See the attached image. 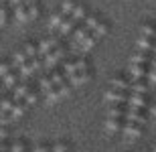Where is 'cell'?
Here are the masks:
<instances>
[{
	"instance_id": "f5cc1de1",
	"label": "cell",
	"mask_w": 156,
	"mask_h": 152,
	"mask_svg": "<svg viewBox=\"0 0 156 152\" xmlns=\"http://www.w3.org/2000/svg\"><path fill=\"white\" fill-rule=\"evenodd\" d=\"M24 2H27V4H30V2H37V0H24Z\"/></svg>"
},
{
	"instance_id": "7402d4cb",
	"label": "cell",
	"mask_w": 156,
	"mask_h": 152,
	"mask_svg": "<svg viewBox=\"0 0 156 152\" xmlns=\"http://www.w3.org/2000/svg\"><path fill=\"white\" fill-rule=\"evenodd\" d=\"M39 87H41V91H43V95H45L47 91H51V89L55 87V83H53L51 77H41L39 79Z\"/></svg>"
},
{
	"instance_id": "b9f144b4",
	"label": "cell",
	"mask_w": 156,
	"mask_h": 152,
	"mask_svg": "<svg viewBox=\"0 0 156 152\" xmlns=\"http://www.w3.org/2000/svg\"><path fill=\"white\" fill-rule=\"evenodd\" d=\"M148 83H150V87H156V69L154 67L148 71Z\"/></svg>"
},
{
	"instance_id": "7dc6e473",
	"label": "cell",
	"mask_w": 156,
	"mask_h": 152,
	"mask_svg": "<svg viewBox=\"0 0 156 152\" xmlns=\"http://www.w3.org/2000/svg\"><path fill=\"white\" fill-rule=\"evenodd\" d=\"M150 116L156 120V105H152V108H150Z\"/></svg>"
},
{
	"instance_id": "4fadbf2b",
	"label": "cell",
	"mask_w": 156,
	"mask_h": 152,
	"mask_svg": "<svg viewBox=\"0 0 156 152\" xmlns=\"http://www.w3.org/2000/svg\"><path fill=\"white\" fill-rule=\"evenodd\" d=\"M0 81H2L4 89H14V85L18 83V77H16V73H14V69L8 71V73H6V75L2 77V79H0Z\"/></svg>"
},
{
	"instance_id": "83f0119b",
	"label": "cell",
	"mask_w": 156,
	"mask_h": 152,
	"mask_svg": "<svg viewBox=\"0 0 156 152\" xmlns=\"http://www.w3.org/2000/svg\"><path fill=\"white\" fill-rule=\"evenodd\" d=\"M140 35L156 39V27H152V24H142V27H140Z\"/></svg>"
},
{
	"instance_id": "ba28073f",
	"label": "cell",
	"mask_w": 156,
	"mask_h": 152,
	"mask_svg": "<svg viewBox=\"0 0 156 152\" xmlns=\"http://www.w3.org/2000/svg\"><path fill=\"white\" fill-rule=\"evenodd\" d=\"M124 120H134V122H138V124H144L146 122V118L140 114L138 108H126V111H124Z\"/></svg>"
},
{
	"instance_id": "ee69618b",
	"label": "cell",
	"mask_w": 156,
	"mask_h": 152,
	"mask_svg": "<svg viewBox=\"0 0 156 152\" xmlns=\"http://www.w3.org/2000/svg\"><path fill=\"white\" fill-rule=\"evenodd\" d=\"M24 148H27L24 142H16V144H12V146H10V150H24Z\"/></svg>"
},
{
	"instance_id": "d4e9b609",
	"label": "cell",
	"mask_w": 156,
	"mask_h": 152,
	"mask_svg": "<svg viewBox=\"0 0 156 152\" xmlns=\"http://www.w3.org/2000/svg\"><path fill=\"white\" fill-rule=\"evenodd\" d=\"M85 16H87V12H85V6H81V4H77V6H75V10L71 12V18H75L77 23H79V20H83Z\"/></svg>"
},
{
	"instance_id": "44dd1931",
	"label": "cell",
	"mask_w": 156,
	"mask_h": 152,
	"mask_svg": "<svg viewBox=\"0 0 156 152\" xmlns=\"http://www.w3.org/2000/svg\"><path fill=\"white\" fill-rule=\"evenodd\" d=\"M67 18V14H65L63 10H59V12H55L51 16V29H59L61 24H63V20Z\"/></svg>"
},
{
	"instance_id": "5b68a950",
	"label": "cell",
	"mask_w": 156,
	"mask_h": 152,
	"mask_svg": "<svg viewBox=\"0 0 156 152\" xmlns=\"http://www.w3.org/2000/svg\"><path fill=\"white\" fill-rule=\"evenodd\" d=\"M14 18H16V23H27V20H30L29 18V4H27V2H20V4L14 6Z\"/></svg>"
},
{
	"instance_id": "603a6c76",
	"label": "cell",
	"mask_w": 156,
	"mask_h": 152,
	"mask_svg": "<svg viewBox=\"0 0 156 152\" xmlns=\"http://www.w3.org/2000/svg\"><path fill=\"white\" fill-rule=\"evenodd\" d=\"M27 59H29V57H27V53H24V49H23V51H18L16 55L12 57V69L16 71L18 67H20V65H23L24 61H27Z\"/></svg>"
},
{
	"instance_id": "e575fe53",
	"label": "cell",
	"mask_w": 156,
	"mask_h": 152,
	"mask_svg": "<svg viewBox=\"0 0 156 152\" xmlns=\"http://www.w3.org/2000/svg\"><path fill=\"white\" fill-rule=\"evenodd\" d=\"M24 100H27V104H29V105H33L37 100H39V91H37V89H29L27 95H24Z\"/></svg>"
},
{
	"instance_id": "277c9868",
	"label": "cell",
	"mask_w": 156,
	"mask_h": 152,
	"mask_svg": "<svg viewBox=\"0 0 156 152\" xmlns=\"http://www.w3.org/2000/svg\"><path fill=\"white\" fill-rule=\"evenodd\" d=\"M124 134L130 136V138H134V136H140V132H142V124L134 122V120H126V124H124Z\"/></svg>"
},
{
	"instance_id": "cb8c5ba5",
	"label": "cell",
	"mask_w": 156,
	"mask_h": 152,
	"mask_svg": "<svg viewBox=\"0 0 156 152\" xmlns=\"http://www.w3.org/2000/svg\"><path fill=\"white\" fill-rule=\"evenodd\" d=\"M45 100H47V104H49V105H53L55 101H59V100H61V94H59L57 85H55V87H53L51 91H47V94H45Z\"/></svg>"
},
{
	"instance_id": "f6af8a7d",
	"label": "cell",
	"mask_w": 156,
	"mask_h": 152,
	"mask_svg": "<svg viewBox=\"0 0 156 152\" xmlns=\"http://www.w3.org/2000/svg\"><path fill=\"white\" fill-rule=\"evenodd\" d=\"M6 136H8V126H2V124H0V140L6 138Z\"/></svg>"
},
{
	"instance_id": "836d02e7",
	"label": "cell",
	"mask_w": 156,
	"mask_h": 152,
	"mask_svg": "<svg viewBox=\"0 0 156 152\" xmlns=\"http://www.w3.org/2000/svg\"><path fill=\"white\" fill-rule=\"evenodd\" d=\"M75 71H77V67H75V61H65V65H63V73H65V75L69 77V75H73Z\"/></svg>"
},
{
	"instance_id": "681fc988",
	"label": "cell",
	"mask_w": 156,
	"mask_h": 152,
	"mask_svg": "<svg viewBox=\"0 0 156 152\" xmlns=\"http://www.w3.org/2000/svg\"><path fill=\"white\" fill-rule=\"evenodd\" d=\"M20 2H24V0H10V4H12V6H16V4H20Z\"/></svg>"
},
{
	"instance_id": "f1b7e54d",
	"label": "cell",
	"mask_w": 156,
	"mask_h": 152,
	"mask_svg": "<svg viewBox=\"0 0 156 152\" xmlns=\"http://www.w3.org/2000/svg\"><path fill=\"white\" fill-rule=\"evenodd\" d=\"M75 0H63V4H61V10L67 14V16H71V12L75 10Z\"/></svg>"
},
{
	"instance_id": "9c48e42d",
	"label": "cell",
	"mask_w": 156,
	"mask_h": 152,
	"mask_svg": "<svg viewBox=\"0 0 156 152\" xmlns=\"http://www.w3.org/2000/svg\"><path fill=\"white\" fill-rule=\"evenodd\" d=\"M57 43H59L57 39H47V41H41V43H39V47H37V51H39L41 57H45L47 53H51L53 49L57 47Z\"/></svg>"
},
{
	"instance_id": "52a82bcc",
	"label": "cell",
	"mask_w": 156,
	"mask_h": 152,
	"mask_svg": "<svg viewBox=\"0 0 156 152\" xmlns=\"http://www.w3.org/2000/svg\"><path fill=\"white\" fill-rule=\"evenodd\" d=\"M130 75L134 79H144L148 77V69L144 67V63H130Z\"/></svg>"
},
{
	"instance_id": "5bb4252c",
	"label": "cell",
	"mask_w": 156,
	"mask_h": 152,
	"mask_svg": "<svg viewBox=\"0 0 156 152\" xmlns=\"http://www.w3.org/2000/svg\"><path fill=\"white\" fill-rule=\"evenodd\" d=\"M122 120H124V118H108V120H105V130L112 132V134L118 132V130H122V128H124Z\"/></svg>"
},
{
	"instance_id": "f907efd6",
	"label": "cell",
	"mask_w": 156,
	"mask_h": 152,
	"mask_svg": "<svg viewBox=\"0 0 156 152\" xmlns=\"http://www.w3.org/2000/svg\"><path fill=\"white\" fill-rule=\"evenodd\" d=\"M150 65H152V67L156 69V57H154V59H150Z\"/></svg>"
},
{
	"instance_id": "30bf717a",
	"label": "cell",
	"mask_w": 156,
	"mask_h": 152,
	"mask_svg": "<svg viewBox=\"0 0 156 152\" xmlns=\"http://www.w3.org/2000/svg\"><path fill=\"white\" fill-rule=\"evenodd\" d=\"M33 73H35V67H33V63H30V59H27V61L18 67V77H20V81H27Z\"/></svg>"
},
{
	"instance_id": "60d3db41",
	"label": "cell",
	"mask_w": 156,
	"mask_h": 152,
	"mask_svg": "<svg viewBox=\"0 0 156 152\" xmlns=\"http://www.w3.org/2000/svg\"><path fill=\"white\" fill-rule=\"evenodd\" d=\"M6 18H8V12H6V6L0 4V29L6 24Z\"/></svg>"
},
{
	"instance_id": "4dcf8cb0",
	"label": "cell",
	"mask_w": 156,
	"mask_h": 152,
	"mask_svg": "<svg viewBox=\"0 0 156 152\" xmlns=\"http://www.w3.org/2000/svg\"><path fill=\"white\" fill-rule=\"evenodd\" d=\"M71 87H73V85H71L69 81H63L61 85H57V89H59V94H61V97H67V95L71 94Z\"/></svg>"
},
{
	"instance_id": "c3c4849f",
	"label": "cell",
	"mask_w": 156,
	"mask_h": 152,
	"mask_svg": "<svg viewBox=\"0 0 156 152\" xmlns=\"http://www.w3.org/2000/svg\"><path fill=\"white\" fill-rule=\"evenodd\" d=\"M35 150H49V146H45V144H39V146H37Z\"/></svg>"
},
{
	"instance_id": "7c38bea8",
	"label": "cell",
	"mask_w": 156,
	"mask_h": 152,
	"mask_svg": "<svg viewBox=\"0 0 156 152\" xmlns=\"http://www.w3.org/2000/svg\"><path fill=\"white\" fill-rule=\"evenodd\" d=\"M89 33H91V30L87 29V24H85V23L79 24V27L75 29V35H73V47H77V45H79V43L83 41V39H85Z\"/></svg>"
},
{
	"instance_id": "8992f818",
	"label": "cell",
	"mask_w": 156,
	"mask_h": 152,
	"mask_svg": "<svg viewBox=\"0 0 156 152\" xmlns=\"http://www.w3.org/2000/svg\"><path fill=\"white\" fill-rule=\"evenodd\" d=\"M126 104H130L132 108H138V110L146 108L144 94H136V91H130V94H128V100H126Z\"/></svg>"
},
{
	"instance_id": "7a4b0ae2",
	"label": "cell",
	"mask_w": 156,
	"mask_h": 152,
	"mask_svg": "<svg viewBox=\"0 0 156 152\" xmlns=\"http://www.w3.org/2000/svg\"><path fill=\"white\" fill-rule=\"evenodd\" d=\"M65 57V51L61 47H55L51 53H47L45 55V67H53V65H57L59 61H63Z\"/></svg>"
},
{
	"instance_id": "6da1fadb",
	"label": "cell",
	"mask_w": 156,
	"mask_h": 152,
	"mask_svg": "<svg viewBox=\"0 0 156 152\" xmlns=\"http://www.w3.org/2000/svg\"><path fill=\"white\" fill-rule=\"evenodd\" d=\"M104 100H105V101H112V104H126L128 94L124 91V89L114 87V89H108V91L104 94Z\"/></svg>"
},
{
	"instance_id": "f35d334b",
	"label": "cell",
	"mask_w": 156,
	"mask_h": 152,
	"mask_svg": "<svg viewBox=\"0 0 156 152\" xmlns=\"http://www.w3.org/2000/svg\"><path fill=\"white\" fill-rule=\"evenodd\" d=\"M51 79H53V83H55V85H61V83L67 79V75H65V73H59V71H55V73L51 75Z\"/></svg>"
},
{
	"instance_id": "db71d44e",
	"label": "cell",
	"mask_w": 156,
	"mask_h": 152,
	"mask_svg": "<svg viewBox=\"0 0 156 152\" xmlns=\"http://www.w3.org/2000/svg\"><path fill=\"white\" fill-rule=\"evenodd\" d=\"M6 2H8V0H0V4H6Z\"/></svg>"
},
{
	"instance_id": "ac0fdd59",
	"label": "cell",
	"mask_w": 156,
	"mask_h": 152,
	"mask_svg": "<svg viewBox=\"0 0 156 152\" xmlns=\"http://www.w3.org/2000/svg\"><path fill=\"white\" fill-rule=\"evenodd\" d=\"M150 87V83H146L144 79H136L134 83H130V89L128 91H136V94H146Z\"/></svg>"
},
{
	"instance_id": "e0dca14e",
	"label": "cell",
	"mask_w": 156,
	"mask_h": 152,
	"mask_svg": "<svg viewBox=\"0 0 156 152\" xmlns=\"http://www.w3.org/2000/svg\"><path fill=\"white\" fill-rule=\"evenodd\" d=\"M29 85H27V81H20V83H16L14 85V89H12V95H14V100H23L24 95H27V91H29Z\"/></svg>"
},
{
	"instance_id": "8fae6325",
	"label": "cell",
	"mask_w": 156,
	"mask_h": 152,
	"mask_svg": "<svg viewBox=\"0 0 156 152\" xmlns=\"http://www.w3.org/2000/svg\"><path fill=\"white\" fill-rule=\"evenodd\" d=\"M98 39H99V37H98V35H95V33L91 30V33H89V35H87L85 39H83V41H81L79 45H77V47H79L81 51H89V49H93V47H95Z\"/></svg>"
},
{
	"instance_id": "1f68e13d",
	"label": "cell",
	"mask_w": 156,
	"mask_h": 152,
	"mask_svg": "<svg viewBox=\"0 0 156 152\" xmlns=\"http://www.w3.org/2000/svg\"><path fill=\"white\" fill-rule=\"evenodd\" d=\"M83 23L87 24V29H89V30H93L99 24V18L95 16V14H91V16H85V18H83Z\"/></svg>"
},
{
	"instance_id": "ab89813d",
	"label": "cell",
	"mask_w": 156,
	"mask_h": 152,
	"mask_svg": "<svg viewBox=\"0 0 156 152\" xmlns=\"http://www.w3.org/2000/svg\"><path fill=\"white\" fill-rule=\"evenodd\" d=\"M37 16H39V6H37V2H30L29 4V18L35 20Z\"/></svg>"
},
{
	"instance_id": "bcb514c9",
	"label": "cell",
	"mask_w": 156,
	"mask_h": 152,
	"mask_svg": "<svg viewBox=\"0 0 156 152\" xmlns=\"http://www.w3.org/2000/svg\"><path fill=\"white\" fill-rule=\"evenodd\" d=\"M53 150L61 152V150H67V146H65V144H55V146H53Z\"/></svg>"
},
{
	"instance_id": "7bdbcfd3",
	"label": "cell",
	"mask_w": 156,
	"mask_h": 152,
	"mask_svg": "<svg viewBox=\"0 0 156 152\" xmlns=\"http://www.w3.org/2000/svg\"><path fill=\"white\" fill-rule=\"evenodd\" d=\"M75 67H77V71H79V69H87V61H85V59H77Z\"/></svg>"
},
{
	"instance_id": "9a60e30c",
	"label": "cell",
	"mask_w": 156,
	"mask_h": 152,
	"mask_svg": "<svg viewBox=\"0 0 156 152\" xmlns=\"http://www.w3.org/2000/svg\"><path fill=\"white\" fill-rule=\"evenodd\" d=\"M27 108H29V104H27V100H24V97H23V100H18L16 104H14V108H12V111H10L12 118H14V120H18V118L27 111Z\"/></svg>"
},
{
	"instance_id": "d590c367",
	"label": "cell",
	"mask_w": 156,
	"mask_h": 152,
	"mask_svg": "<svg viewBox=\"0 0 156 152\" xmlns=\"http://www.w3.org/2000/svg\"><path fill=\"white\" fill-rule=\"evenodd\" d=\"M8 71H12V61H0V79H2Z\"/></svg>"
},
{
	"instance_id": "4316f807",
	"label": "cell",
	"mask_w": 156,
	"mask_h": 152,
	"mask_svg": "<svg viewBox=\"0 0 156 152\" xmlns=\"http://www.w3.org/2000/svg\"><path fill=\"white\" fill-rule=\"evenodd\" d=\"M112 87H118V89H124V91H126V89H130V83H128L124 77H114V79H112Z\"/></svg>"
},
{
	"instance_id": "2e32d148",
	"label": "cell",
	"mask_w": 156,
	"mask_h": 152,
	"mask_svg": "<svg viewBox=\"0 0 156 152\" xmlns=\"http://www.w3.org/2000/svg\"><path fill=\"white\" fill-rule=\"evenodd\" d=\"M148 53L150 51H142V49H138V51L134 53L132 57H130V63H150V57H148Z\"/></svg>"
},
{
	"instance_id": "3957f363",
	"label": "cell",
	"mask_w": 156,
	"mask_h": 152,
	"mask_svg": "<svg viewBox=\"0 0 156 152\" xmlns=\"http://www.w3.org/2000/svg\"><path fill=\"white\" fill-rule=\"evenodd\" d=\"M89 77H91L89 69H79V71H75L73 75H69L67 79H69V83L73 85V87H77V85H83V83H85Z\"/></svg>"
},
{
	"instance_id": "74e56055",
	"label": "cell",
	"mask_w": 156,
	"mask_h": 152,
	"mask_svg": "<svg viewBox=\"0 0 156 152\" xmlns=\"http://www.w3.org/2000/svg\"><path fill=\"white\" fill-rule=\"evenodd\" d=\"M24 53H27V57H35V55H39V51H37V47L33 45V43H27L24 45Z\"/></svg>"
},
{
	"instance_id": "ffe728a7",
	"label": "cell",
	"mask_w": 156,
	"mask_h": 152,
	"mask_svg": "<svg viewBox=\"0 0 156 152\" xmlns=\"http://www.w3.org/2000/svg\"><path fill=\"white\" fill-rule=\"evenodd\" d=\"M75 24H77V20H75V18H65V20H63V24H61V27H59V33H61V35H69V33H71V30H73V29H75Z\"/></svg>"
},
{
	"instance_id": "8d00e7d4",
	"label": "cell",
	"mask_w": 156,
	"mask_h": 152,
	"mask_svg": "<svg viewBox=\"0 0 156 152\" xmlns=\"http://www.w3.org/2000/svg\"><path fill=\"white\" fill-rule=\"evenodd\" d=\"M108 30H110V27H108V23H99L98 27L93 29V33H95L98 37H104L105 33H108Z\"/></svg>"
},
{
	"instance_id": "816d5d0a",
	"label": "cell",
	"mask_w": 156,
	"mask_h": 152,
	"mask_svg": "<svg viewBox=\"0 0 156 152\" xmlns=\"http://www.w3.org/2000/svg\"><path fill=\"white\" fill-rule=\"evenodd\" d=\"M2 91H6V89H4V85H2V81H0V95H2Z\"/></svg>"
},
{
	"instance_id": "d6a6232c",
	"label": "cell",
	"mask_w": 156,
	"mask_h": 152,
	"mask_svg": "<svg viewBox=\"0 0 156 152\" xmlns=\"http://www.w3.org/2000/svg\"><path fill=\"white\" fill-rule=\"evenodd\" d=\"M124 108H120V105H114V108H110V111H108V118H124Z\"/></svg>"
},
{
	"instance_id": "d6986e66",
	"label": "cell",
	"mask_w": 156,
	"mask_h": 152,
	"mask_svg": "<svg viewBox=\"0 0 156 152\" xmlns=\"http://www.w3.org/2000/svg\"><path fill=\"white\" fill-rule=\"evenodd\" d=\"M136 49H142V51H152L154 49V43H152V37H140L136 41Z\"/></svg>"
},
{
	"instance_id": "484cf974",
	"label": "cell",
	"mask_w": 156,
	"mask_h": 152,
	"mask_svg": "<svg viewBox=\"0 0 156 152\" xmlns=\"http://www.w3.org/2000/svg\"><path fill=\"white\" fill-rule=\"evenodd\" d=\"M14 104H16L14 95H8V97H4V100H2V104H0V110H4V111H12Z\"/></svg>"
},
{
	"instance_id": "11a10c76",
	"label": "cell",
	"mask_w": 156,
	"mask_h": 152,
	"mask_svg": "<svg viewBox=\"0 0 156 152\" xmlns=\"http://www.w3.org/2000/svg\"><path fill=\"white\" fill-rule=\"evenodd\" d=\"M152 53H154V55H156V45H154V49H152Z\"/></svg>"
},
{
	"instance_id": "f546056e",
	"label": "cell",
	"mask_w": 156,
	"mask_h": 152,
	"mask_svg": "<svg viewBox=\"0 0 156 152\" xmlns=\"http://www.w3.org/2000/svg\"><path fill=\"white\" fill-rule=\"evenodd\" d=\"M12 122H14V118H12V114H10V111L0 110V124H2V126H10Z\"/></svg>"
}]
</instances>
